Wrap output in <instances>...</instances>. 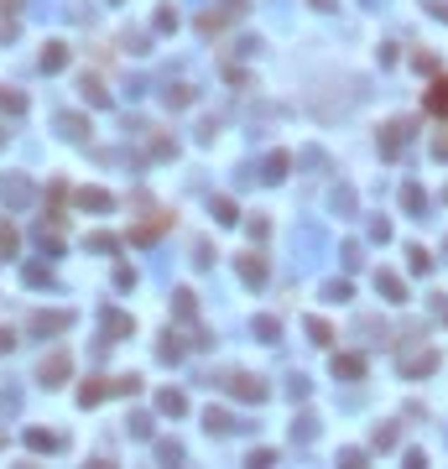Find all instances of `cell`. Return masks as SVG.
Segmentation results:
<instances>
[{"label": "cell", "instance_id": "cell-7", "mask_svg": "<svg viewBox=\"0 0 448 469\" xmlns=\"http://www.w3.org/2000/svg\"><path fill=\"white\" fill-rule=\"evenodd\" d=\"M240 281L245 287H261V281H266V256H256V250L240 256Z\"/></svg>", "mask_w": 448, "mask_h": 469}, {"label": "cell", "instance_id": "cell-41", "mask_svg": "<svg viewBox=\"0 0 448 469\" xmlns=\"http://www.w3.org/2000/svg\"><path fill=\"white\" fill-rule=\"evenodd\" d=\"M339 464H349V469H360V464H365V453H360V449H344V453H339Z\"/></svg>", "mask_w": 448, "mask_h": 469}, {"label": "cell", "instance_id": "cell-28", "mask_svg": "<svg viewBox=\"0 0 448 469\" xmlns=\"http://www.w3.org/2000/svg\"><path fill=\"white\" fill-rule=\"evenodd\" d=\"M156 459H162V464H178V459H182V444H178V438H162V444H156Z\"/></svg>", "mask_w": 448, "mask_h": 469}, {"label": "cell", "instance_id": "cell-10", "mask_svg": "<svg viewBox=\"0 0 448 469\" xmlns=\"http://www.w3.org/2000/svg\"><path fill=\"white\" fill-rule=\"evenodd\" d=\"M402 209L412 214V219H423V214H428V193H423L417 183H406V188H402Z\"/></svg>", "mask_w": 448, "mask_h": 469}, {"label": "cell", "instance_id": "cell-26", "mask_svg": "<svg viewBox=\"0 0 448 469\" xmlns=\"http://www.w3.org/2000/svg\"><path fill=\"white\" fill-rule=\"evenodd\" d=\"M47 281H52V266H42V261L26 266V287H47Z\"/></svg>", "mask_w": 448, "mask_h": 469}, {"label": "cell", "instance_id": "cell-1", "mask_svg": "<svg viewBox=\"0 0 448 469\" xmlns=\"http://www.w3.org/2000/svg\"><path fill=\"white\" fill-rule=\"evenodd\" d=\"M68 370H73L68 350H52V355H42V365H37V381H42L47 391H52V386H63V381H68Z\"/></svg>", "mask_w": 448, "mask_h": 469}, {"label": "cell", "instance_id": "cell-18", "mask_svg": "<svg viewBox=\"0 0 448 469\" xmlns=\"http://www.w3.org/2000/svg\"><path fill=\"white\" fill-rule=\"evenodd\" d=\"M287 167H292V157H287V152H271V157H266V183H282Z\"/></svg>", "mask_w": 448, "mask_h": 469}, {"label": "cell", "instance_id": "cell-9", "mask_svg": "<svg viewBox=\"0 0 448 469\" xmlns=\"http://www.w3.org/2000/svg\"><path fill=\"white\" fill-rule=\"evenodd\" d=\"M130 329H136V324H130V318L125 313H115V307H104V344H115V339H125V334Z\"/></svg>", "mask_w": 448, "mask_h": 469}, {"label": "cell", "instance_id": "cell-11", "mask_svg": "<svg viewBox=\"0 0 448 469\" xmlns=\"http://www.w3.org/2000/svg\"><path fill=\"white\" fill-rule=\"evenodd\" d=\"M78 89H84V99L94 104V110H99V104H110V89H104V78H94V73L78 78Z\"/></svg>", "mask_w": 448, "mask_h": 469}, {"label": "cell", "instance_id": "cell-16", "mask_svg": "<svg viewBox=\"0 0 448 469\" xmlns=\"http://www.w3.org/2000/svg\"><path fill=\"white\" fill-rule=\"evenodd\" d=\"M334 375H349V381H360V375H365V355H339V360H334Z\"/></svg>", "mask_w": 448, "mask_h": 469}, {"label": "cell", "instance_id": "cell-36", "mask_svg": "<svg viewBox=\"0 0 448 469\" xmlns=\"http://www.w3.org/2000/svg\"><path fill=\"white\" fill-rule=\"evenodd\" d=\"M173 26H178V11L162 6V11H156V32H173Z\"/></svg>", "mask_w": 448, "mask_h": 469}, {"label": "cell", "instance_id": "cell-35", "mask_svg": "<svg viewBox=\"0 0 448 469\" xmlns=\"http://www.w3.org/2000/svg\"><path fill=\"white\" fill-rule=\"evenodd\" d=\"M167 104H178V110H182V104H193V89H188V84H178V89H167Z\"/></svg>", "mask_w": 448, "mask_h": 469}, {"label": "cell", "instance_id": "cell-49", "mask_svg": "<svg viewBox=\"0 0 448 469\" xmlns=\"http://www.w3.org/2000/svg\"><path fill=\"white\" fill-rule=\"evenodd\" d=\"M0 141H6V136H0Z\"/></svg>", "mask_w": 448, "mask_h": 469}, {"label": "cell", "instance_id": "cell-6", "mask_svg": "<svg viewBox=\"0 0 448 469\" xmlns=\"http://www.w3.org/2000/svg\"><path fill=\"white\" fill-rule=\"evenodd\" d=\"M0 198H6L11 209H21L26 198H32V183H26V178H16V172H11V178H0Z\"/></svg>", "mask_w": 448, "mask_h": 469}, {"label": "cell", "instance_id": "cell-24", "mask_svg": "<svg viewBox=\"0 0 448 469\" xmlns=\"http://www.w3.org/2000/svg\"><path fill=\"white\" fill-rule=\"evenodd\" d=\"M78 204H84V209H110L115 198L104 193V188H84V193H78Z\"/></svg>", "mask_w": 448, "mask_h": 469}, {"label": "cell", "instance_id": "cell-29", "mask_svg": "<svg viewBox=\"0 0 448 469\" xmlns=\"http://www.w3.org/2000/svg\"><path fill=\"white\" fill-rule=\"evenodd\" d=\"M16 245H21V235L11 230L6 219H0V256H16Z\"/></svg>", "mask_w": 448, "mask_h": 469}, {"label": "cell", "instance_id": "cell-17", "mask_svg": "<svg viewBox=\"0 0 448 469\" xmlns=\"http://www.w3.org/2000/svg\"><path fill=\"white\" fill-rule=\"evenodd\" d=\"M0 110L26 115V94H21V89H11V84H0Z\"/></svg>", "mask_w": 448, "mask_h": 469}, {"label": "cell", "instance_id": "cell-21", "mask_svg": "<svg viewBox=\"0 0 448 469\" xmlns=\"http://www.w3.org/2000/svg\"><path fill=\"white\" fill-rule=\"evenodd\" d=\"M375 287H380V292H386V298H391V303H402V298H406V287H402V276H391V272H380V276H375Z\"/></svg>", "mask_w": 448, "mask_h": 469}, {"label": "cell", "instance_id": "cell-37", "mask_svg": "<svg viewBox=\"0 0 448 469\" xmlns=\"http://www.w3.org/2000/svg\"><path fill=\"white\" fill-rule=\"evenodd\" d=\"M297 162H302V167H328V157L318 152V146H308V152H302V157H297Z\"/></svg>", "mask_w": 448, "mask_h": 469}, {"label": "cell", "instance_id": "cell-43", "mask_svg": "<svg viewBox=\"0 0 448 469\" xmlns=\"http://www.w3.org/2000/svg\"><path fill=\"white\" fill-rule=\"evenodd\" d=\"M433 157H438V162H448V130H443L438 141H433Z\"/></svg>", "mask_w": 448, "mask_h": 469}, {"label": "cell", "instance_id": "cell-14", "mask_svg": "<svg viewBox=\"0 0 448 469\" xmlns=\"http://www.w3.org/2000/svg\"><path fill=\"white\" fill-rule=\"evenodd\" d=\"M313 438H318V418H313V412H302V418L292 422V444H313Z\"/></svg>", "mask_w": 448, "mask_h": 469}, {"label": "cell", "instance_id": "cell-22", "mask_svg": "<svg viewBox=\"0 0 448 469\" xmlns=\"http://www.w3.org/2000/svg\"><path fill=\"white\" fill-rule=\"evenodd\" d=\"M156 407L173 412V418H182V412H188V396H182V391H162V396H156Z\"/></svg>", "mask_w": 448, "mask_h": 469}, {"label": "cell", "instance_id": "cell-30", "mask_svg": "<svg viewBox=\"0 0 448 469\" xmlns=\"http://www.w3.org/2000/svg\"><path fill=\"white\" fill-rule=\"evenodd\" d=\"M323 298H328V303H349V298H354V287H349V281H328Z\"/></svg>", "mask_w": 448, "mask_h": 469}, {"label": "cell", "instance_id": "cell-44", "mask_svg": "<svg viewBox=\"0 0 448 469\" xmlns=\"http://www.w3.org/2000/svg\"><path fill=\"white\" fill-rule=\"evenodd\" d=\"M11 350H16V334H11V329H0V355H11Z\"/></svg>", "mask_w": 448, "mask_h": 469}, {"label": "cell", "instance_id": "cell-25", "mask_svg": "<svg viewBox=\"0 0 448 469\" xmlns=\"http://www.w3.org/2000/svg\"><path fill=\"white\" fill-rule=\"evenodd\" d=\"M256 334H261V344H276V334H282V324H276L271 313H261V318H256Z\"/></svg>", "mask_w": 448, "mask_h": 469}, {"label": "cell", "instance_id": "cell-13", "mask_svg": "<svg viewBox=\"0 0 448 469\" xmlns=\"http://www.w3.org/2000/svg\"><path fill=\"white\" fill-rule=\"evenodd\" d=\"M37 63H42V73H63V63H68V47H63V42H47Z\"/></svg>", "mask_w": 448, "mask_h": 469}, {"label": "cell", "instance_id": "cell-15", "mask_svg": "<svg viewBox=\"0 0 448 469\" xmlns=\"http://www.w3.org/2000/svg\"><path fill=\"white\" fill-rule=\"evenodd\" d=\"M204 427H209V433H219V438H224V433H235V427H240V422H235L230 412H214V407H209V412H204Z\"/></svg>", "mask_w": 448, "mask_h": 469}, {"label": "cell", "instance_id": "cell-20", "mask_svg": "<svg viewBox=\"0 0 448 469\" xmlns=\"http://www.w3.org/2000/svg\"><path fill=\"white\" fill-rule=\"evenodd\" d=\"M63 438H52V433H42V427H32V433H26V449L32 453H47V449H58Z\"/></svg>", "mask_w": 448, "mask_h": 469}, {"label": "cell", "instance_id": "cell-45", "mask_svg": "<svg viewBox=\"0 0 448 469\" xmlns=\"http://www.w3.org/2000/svg\"><path fill=\"white\" fill-rule=\"evenodd\" d=\"M428 11H433V16H438V21H448V0H433Z\"/></svg>", "mask_w": 448, "mask_h": 469}, {"label": "cell", "instance_id": "cell-42", "mask_svg": "<svg viewBox=\"0 0 448 469\" xmlns=\"http://www.w3.org/2000/svg\"><path fill=\"white\" fill-rule=\"evenodd\" d=\"M360 261H365V250H360V245H344V266H349V272H354Z\"/></svg>", "mask_w": 448, "mask_h": 469}, {"label": "cell", "instance_id": "cell-38", "mask_svg": "<svg viewBox=\"0 0 448 469\" xmlns=\"http://www.w3.org/2000/svg\"><path fill=\"white\" fill-rule=\"evenodd\" d=\"M125 52H136V58H141V52H151V47H147V37H141V32H125Z\"/></svg>", "mask_w": 448, "mask_h": 469}, {"label": "cell", "instance_id": "cell-19", "mask_svg": "<svg viewBox=\"0 0 448 469\" xmlns=\"http://www.w3.org/2000/svg\"><path fill=\"white\" fill-rule=\"evenodd\" d=\"M334 214H339V219H349V214H354V188L349 183L334 188Z\"/></svg>", "mask_w": 448, "mask_h": 469}, {"label": "cell", "instance_id": "cell-5", "mask_svg": "<svg viewBox=\"0 0 448 469\" xmlns=\"http://www.w3.org/2000/svg\"><path fill=\"white\" fill-rule=\"evenodd\" d=\"M428 370H438V355L433 350H406L402 355V375H428Z\"/></svg>", "mask_w": 448, "mask_h": 469}, {"label": "cell", "instance_id": "cell-34", "mask_svg": "<svg viewBox=\"0 0 448 469\" xmlns=\"http://www.w3.org/2000/svg\"><path fill=\"white\" fill-rule=\"evenodd\" d=\"M156 355H162V360H178V355H182V344H178V334H167V339H162V344H156Z\"/></svg>", "mask_w": 448, "mask_h": 469}, {"label": "cell", "instance_id": "cell-33", "mask_svg": "<svg viewBox=\"0 0 448 469\" xmlns=\"http://www.w3.org/2000/svg\"><path fill=\"white\" fill-rule=\"evenodd\" d=\"M406 256H412V272H433V256H428L423 245H412V250H406Z\"/></svg>", "mask_w": 448, "mask_h": 469}, {"label": "cell", "instance_id": "cell-48", "mask_svg": "<svg viewBox=\"0 0 448 469\" xmlns=\"http://www.w3.org/2000/svg\"><path fill=\"white\" fill-rule=\"evenodd\" d=\"M443 256H448V240H443Z\"/></svg>", "mask_w": 448, "mask_h": 469}, {"label": "cell", "instance_id": "cell-31", "mask_svg": "<svg viewBox=\"0 0 448 469\" xmlns=\"http://www.w3.org/2000/svg\"><path fill=\"white\" fill-rule=\"evenodd\" d=\"M214 219H219V224H235L240 214H235V204H230V198H214Z\"/></svg>", "mask_w": 448, "mask_h": 469}, {"label": "cell", "instance_id": "cell-40", "mask_svg": "<svg viewBox=\"0 0 448 469\" xmlns=\"http://www.w3.org/2000/svg\"><path fill=\"white\" fill-rule=\"evenodd\" d=\"M397 444V427H375V449H391Z\"/></svg>", "mask_w": 448, "mask_h": 469}, {"label": "cell", "instance_id": "cell-27", "mask_svg": "<svg viewBox=\"0 0 448 469\" xmlns=\"http://www.w3.org/2000/svg\"><path fill=\"white\" fill-rule=\"evenodd\" d=\"M89 245L110 256V250H120V235H110V230H94V235H89Z\"/></svg>", "mask_w": 448, "mask_h": 469}, {"label": "cell", "instance_id": "cell-23", "mask_svg": "<svg viewBox=\"0 0 448 469\" xmlns=\"http://www.w3.org/2000/svg\"><path fill=\"white\" fill-rule=\"evenodd\" d=\"M428 110H433V115H448V78H438V84H433V94H428Z\"/></svg>", "mask_w": 448, "mask_h": 469}, {"label": "cell", "instance_id": "cell-39", "mask_svg": "<svg viewBox=\"0 0 448 469\" xmlns=\"http://www.w3.org/2000/svg\"><path fill=\"white\" fill-rule=\"evenodd\" d=\"M130 438H151V418H130Z\"/></svg>", "mask_w": 448, "mask_h": 469}, {"label": "cell", "instance_id": "cell-47", "mask_svg": "<svg viewBox=\"0 0 448 469\" xmlns=\"http://www.w3.org/2000/svg\"><path fill=\"white\" fill-rule=\"evenodd\" d=\"M0 6H6V11H16V6H21V0H0Z\"/></svg>", "mask_w": 448, "mask_h": 469}, {"label": "cell", "instance_id": "cell-2", "mask_svg": "<svg viewBox=\"0 0 448 469\" xmlns=\"http://www.w3.org/2000/svg\"><path fill=\"white\" fill-rule=\"evenodd\" d=\"M406 141H412V120H391V126H380V157H402Z\"/></svg>", "mask_w": 448, "mask_h": 469}, {"label": "cell", "instance_id": "cell-32", "mask_svg": "<svg viewBox=\"0 0 448 469\" xmlns=\"http://www.w3.org/2000/svg\"><path fill=\"white\" fill-rule=\"evenodd\" d=\"M308 334H313V344H328V339H334V329H328L323 318H308Z\"/></svg>", "mask_w": 448, "mask_h": 469}, {"label": "cell", "instance_id": "cell-3", "mask_svg": "<svg viewBox=\"0 0 448 469\" xmlns=\"http://www.w3.org/2000/svg\"><path fill=\"white\" fill-rule=\"evenodd\" d=\"M224 391L230 396H240V401H266V381H261V375H224Z\"/></svg>", "mask_w": 448, "mask_h": 469}, {"label": "cell", "instance_id": "cell-8", "mask_svg": "<svg viewBox=\"0 0 448 469\" xmlns=\"http://www.w3.org/2000/svg\"><path fill=\"white\" fill-rule=\"evenodd\" d=\"M73 324V313H32V334H63Z\"/></svg>", "mask_w": 448, "mask_h": 469}, {"label": "cell", "instance_id": "cell-12", "mask_svg": "<svg viewBox=\"0 0 448 469\" xmlns=\"http://www.w3.org/2000/svg\"><path fill=\"white\" fill-rule=\"evenodd\" d=\"M58 130H63L68 141H89V130H94V126H89L84 115H58Z\"/></svg>", "mask_w": 448, "mask_h": 469}, {"label": "cell", "instance_id": "cell-46", "mask_svg": "<svg viewBox=\"0 0 448 469\" xmlns=\"http://www.w3.org/2000/svg\"><path fill=\"white\" fill-rule=\"evenodd\" d=\"M313 6H318V11H334V0H313Z\"/></svg>", "mask_w": 448, "mask_h": 469}, {"label": "cell", "instance_id": "cell-4", "mask_svg": "<svg viewBox=\"0 0 448 469\" xmlns=\"http://www.w3.org/2000/svg\"><path fill=\"white\" fill-rule=\"evenodd\" d=\"M297 240H302V266H313V261L323 256V230H318V224L302 219V224H297Z\"/></svg>", "mask_w": 448, "mask_h": 469}]
</instances>
